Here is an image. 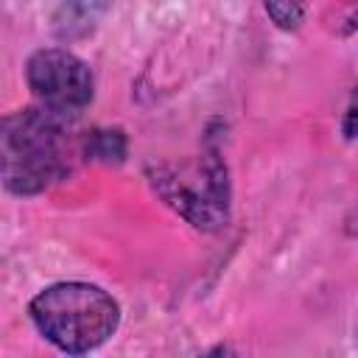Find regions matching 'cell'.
Instances as JSON below:
<instances>
[{
    "mask_svg": "<svg viewBox=\"0 0 358 358\" xmlns=\"http://www.w3.org/2000/svg\"><path fill=\"white\" fill-rule=\"evenodd\" d=\"M70 151V117L45 106L20 109L3 120V185L17 196H36L67 173Z\"/></svg>",
    "mask_w": 358,
    "mask_h": 358,
    "instance_id": "1",
    "label": "cell"
},
{
    "mask_svg": "<svg viewBox=\"0 0 358 358\" xmlns=\"http://www.w3.org/2000/svg\"><path fill=\"white\" fill-rule=\"evenodd\" d=\"M31 319L53 347L84 355L112 338L120 308L112 294L92 282H56L31 299Z\"/></svg>",
    "mask_w": 358,
    "mask_h": 358,
    "instance_id": "2",
    "label": "cell"
},
{
    "mask_svg": "<svg viewBox=\"0 0 358 358\" xmlns=\"http://www.w3.org/2000/svg\"><path fill=\"white\" fill-rule=\"evenodd\" d=\"M151 182L157 193L179 210L199 229H218L227 221L229 187H227V165L218 159V151L210 148L199 173V182H187L182 173L159 165L151 171Z\"/></svg>",
    "mask_w": 358,
    "mask_h": 358,
    "instance_id": "3",
    "label": "cell"
},
{
    "mask_svg": "<svg viewBox=\"0 0 358 358\" xmlns=\"http://www.w3.org/2000/svg\"><path fill=\"white\" fill-rule=\"evenodd\" d=\"M28 87L39 106L73 117L92 101L90 67L64 48H42L28 59Z\"/></svg>",
    "mask_w": 358,
    "mask_h": 358,
    "instance_id": "4",
    "label": "cell"
},
{
    "mask_svg": "<svg viewBox=\"0 0 358 358\" xmlns=\"http://www.w3.org/2000/svg\"><path fill=\"white\" fill-rule=\"evenodd\" d=\"M84 154L101 162H120L126 154L123 131H92L84 143Z\"/></svg>",
    "mask_w": 358,
    "mask_h": 358,
    "instance_id": "5",
    "label": "cell"
},
{
    "mask_svg": "<svg viewBox=\"0 0 358 358\" xmlns=\"http://www.w3.org/2000/svg\"><path fill=\"white\" fill-rule=\"evenodd\" d=\"M266 14H268L280 28L291 31V28H296V25L302 22L305 6H299V3H266Z\"/></svg>",
    "mask_w": 358,
    "mask_h": 358,
    "instance_id": "6",
    "label": "cell"
},
{
    "mask_svg": "<svg viewBox=\"0 0 358 358\" xmlns=\"http://www.w3.org/2000/svg\"><path fill=\"white\" fill-rule=\"evenodd\" d=\"M344 137L347 140L358 137V90L352 92V101H350L347 115H344Z\"/></svg>",
    "mask_w": 358,
    "mask_h": 358,
    "instance_id": "7",
    "label": "cell"
},
{
    "mask_svg": "<svg viewBox=\"0 0 358 358\" xmlns=\"http://www.w3.org/2000/svg\"><path fill=\"white\" fill-rule=\"evenodd\" d=\"M199 358H235V352H232L227 344H218V347H213L210 352H204V355H199Z\"/></svg>",
    "mask_w": 358,
    "mask_h": 358,
    "instance_id": "8",
    "label": "cell"
}]
</instances>
